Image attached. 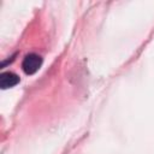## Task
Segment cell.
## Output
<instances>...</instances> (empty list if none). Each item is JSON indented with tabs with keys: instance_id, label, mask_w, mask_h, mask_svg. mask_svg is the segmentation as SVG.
<instances>
[{
	"instance_id": "6da1fadb",
	"label": "cell",
	"mask_w": 154,
	"mask_h": 154,
	"mask_svg": "<svg viewBox=\"0 0 154 154\" xmlns=\"http://www.w3.org/2000/svg\"><path fill=\"white\" fill-rule=\"evenodd\" d=\"M42 65V58L37 54H28L23 63H22V67H23V71L26 73V75H34Z\"/></svg>"
},
{
	"instance_id": "7a4b0ae2",
	"label": "cell",
	"mask_w": 154,
	"mask_h": 154,
	"mask_svg": "<svg viewBox=\"0 0 154 154\" xmlns=\"http://www.w3.org/2000/svg\"><path fill=\"white\" fill-rule=\"evenodd\" d=\"M19 83V77L12 72H4L0 75V87L2 89L12 88Z\"/></svg>"
}]
</instances>
